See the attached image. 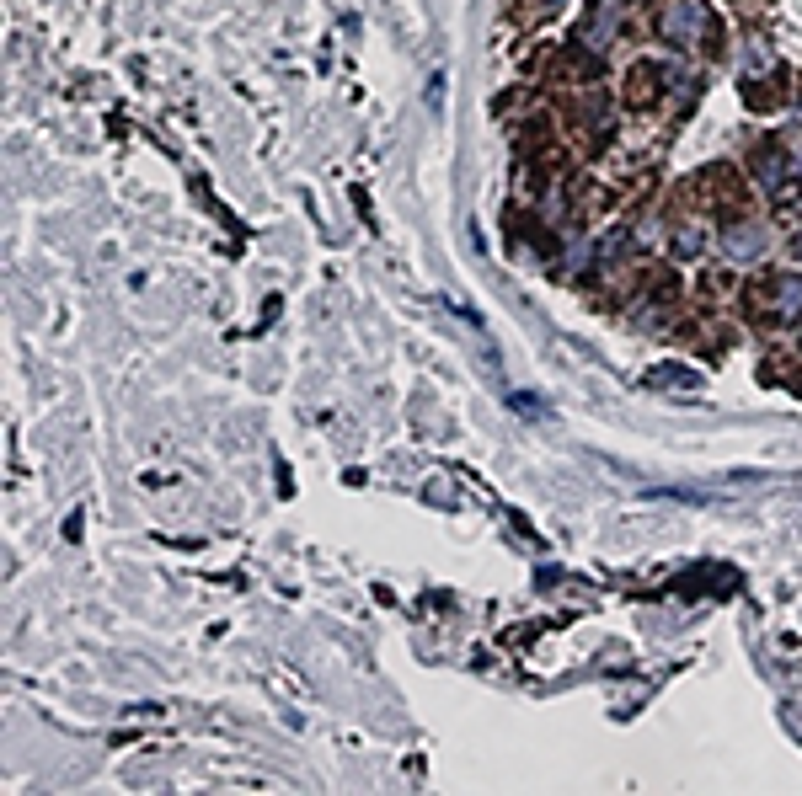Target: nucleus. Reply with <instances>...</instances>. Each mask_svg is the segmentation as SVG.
<instances>
[{
	"instance_id": "nucleus-1",
	"label": "nucleus",
	"mask_w": 802,
	"mask_h": 796,
	"mask_svg": "<svg viewBox=\"0 0 802 796\" xmlns=\"http://www.w3.org/2000/svg\"><path fill=\"white\" fill-rule=\"evenodd\" d=\"M754 310H765L770 321H797L802 316V278L797 273L765 278V289L754 294Z\"/></svg>"
},
{
	"instance_id": "nucleus-2",
	"label": "nucleus",
	"mask_w": 802,
	"mask_h": 796,
	"mask_svg": "<svg viewBox=\"0 0 802 796\" xmlns=\"http://www.w3.org/2000/svg\"><path fill=\"white\" fill-rule=\"evenodd\" d=\"M701 27H712V17H706L701 0H674V6L663 11V33H669L674 43H696Z\"/></svg>"
},
{
	"instance_id": "nucleus-3",
	"label": "nucleus",
	"mask_w": 802,
	"mask_h": 796,
	"mask_svg": "<svg viewBox=\"0 0 802 796\" xmlns=\"http://www.w3.org/2000/svg\"><path fill=\"white\" fill-rule=\"evenodd\" d=\"M722 246H728V257H738V262L749 257V262H754V257L765 252V230H760V225H733Z\"/></svg>"
},
{
	"instance_id": "nucleus-4",
	"label": "nucleus",
	"mask_w": 802,
	"mask_h": 796,
	"mask_svg": "<svg viewBox=\"0 0 802 796\" xmlns=\"http://www.w3.org/2000/svg\"><path fill=\"white\" fill-rule=\"evenodd\" d=\"M653 385H680V390H696V385H701V374H685L680 364H669V369H658V374H653Z\"/></svg>"
},
{
	"instance_id": "nucleus-5",
	"label": "nucleus",
	"mask_w": 802,
	"mask_h": 796,
	"mask_svg": "<svg viewBox=\"0 0 802 796\" xmlns=\"http://www.w3.org/2000/svg\"><path fill=\"white\" fill-rule=\"evenodd\" d=\"M514 407H519L524 417H535V412H541V401H535V396H514Z\"/></svg>"
}]
</instances>
